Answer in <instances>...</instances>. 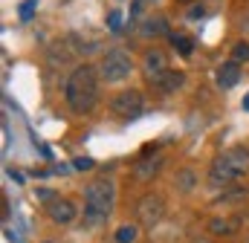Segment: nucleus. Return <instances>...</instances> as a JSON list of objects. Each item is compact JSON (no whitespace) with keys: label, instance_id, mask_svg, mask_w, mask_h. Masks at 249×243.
<instances>
[{"label":"nucleus","instance_id":"nucleus-11","mask_svg":"<svg viewBox=\"0 0 249 243\" xmlns=\"http://www.w3.org/2000/svg\"><path fill=\"white\" fill-rule=\"evenodd\" d=\"M238 81H241V64L226 61V64H220V67L214 69V84H217L220 90H229V87H235Z\"/></svg>","mask_w":249,"mask_h":243},{"label":"nucleus","instance_id":"nucleus-17","mask_svg":"<svg viewBox=\"0 0 249 243\" xmlns=\"http://www.w3.org/2000/svg\"><path fill=\"white\" fill-rule=\"evenodd\" d=\"M177 185H180V191H191V188L197 185V177H194L188 168H183V171L177 174Z\"/></svg>","mask_w":249,"mask_h":243},{"label":"nucleus","instance_id":"nucleus-23","mask_svg":"<svg viewBox=\"0 0 249 243\" xmlns=\"http://www.w3.org/2000/svg\"><path fill=\"white\" fill-rule=\"evenodd\" d=\"M194 243H212V241L209 238H200V241H194Z\"/></svg>","mask_w":249,"mask_h":243},{"label":"nucleus","instance_id":"nucleus-3","mask_svg":"<svg viewBox=\"0 0 249 243\" xmlns=\"http://www.w3.org/2000/svg\"><path fill=\"white\" fill-rule=\"evenodd\" d=\"M247 171H249V148H229L220 156H214L206 182H209V188L220 191V188L238 182Z\"/></svg>","mask_w":249,"mask_h":243},{"label":"nucleus","instance_id":"nucleus-20","mask_svg":"<svg viewBox=\"0 0 249 243\" xmlns=\"http://www.w3.org/2000/svg\"><path fill=\"white\" fill-rule=\"evenodd\" d=\"M203 15H206V6H200V3H197V6H188V9H186V17H188V20H197V17H203Z\"/></svg>","mask_w":249,"mask_h":243},{"label":"nucleus","instance_id":"nucleus-22","mask_svg":"<svg viewBox=\"0 0 249 243\" xmlns=\"http://www.w3.org/2000/svg\"><path fill=\"white\" fill-rule=\"evenodd\" d=\"M241 107H244V110H247V113H249V93H247V96H244V102H241Z\"/></svg>","mask_w":249,"mask_h":243},{"label":"nucleus","instance_id":"nucleus-18","mask_svg":"<svg viewBox=\"0 0 249 243\" xmlns=\"http://www.w3.org/2000/svg\"><path fill=\"white\" fill-rule=\"evenodd\" d=\"M93 165H96V162H93L90 156H75V159H72V168H75V171H93Z\"/></svg>","mask_w":249,"mask_h":243},{"label":"nucleus","instance_id":"nucleus-6","mask_svg":"<svg viewBox=\"0 0 249 243\" xmlns=\"http://www.w3.org/2000/svg\"><path fill=\"white\" fill-rule=\"evenodd\" d=\"M136 220L145 226V229H154V226H160V220L165 217V200L157 194V191H148V194H142L139 200H136Z\"/></svg>","mask_w":249,"mask_h":243},{"label":"nucleus","instance_id":"nucleus-2","mask_svg":"<svg viewBox=\"0 0 249 243\" xmlns=\"http://www.w3.org/2000/svg\"><path fill=\"white\" fill-rule=\"evenodd\" d=\"M116 206V185L113 180H93L84 188V200H81V217L87 226H102Z\"/></svg>","mask_w":249,"mask_h":243},{"label":"nucleus","instance_id":"nucleus-12","mask_svg":"<svg viewBox=\"0 0 249 243\" xmlns=\"http://www.w3.org/2000/svg\"><path fill=\"white\" fill-rule=\"evenodd\" d=\"M145 38H160V35H168V20L165 15H151L142 20V29H139Z\"/></svg>","mask_w":249,"mask_h":243},{"label":"nucleus","instance_id":"nucleus-5","mask_svg":"<svg viewBox=\"0 0 249 243\" xmlns=\"http://www.w3.org/2000/svg\"><path fill=\"white\" fill-rule=\"evenodd\" d=\"M110 110H113V116L122 122H133L142 116V110H145V96L139 93V90H122V93H116L113 96V102H110Z\"/></svg>","mask_w":249,"mask_h":243},{"label":"nucleus","instance_id":"nucleus-24","mask_svg":"<svg viewBox=\"0 0 249 243\" xmlns=\"http://www.w3.org/2000/svg\"><path fill=\"white\" fill-rule=\"evenodd\" d=\"M177 3H186V6H188V3H197V0H177Z\"/></svg>","mask_w":249,"mask_h":243},{"label":"nucleus","instance_id":"nucleus-10","mask_svg":"<svg viewBox=\"0 0 249 243\" xmlns=\"http://www.w3.org/2000/svg\"><path fill=\"white\" fill-rule=\"evenodd\" d=\"M241 226H244V217H212L206 223L212 238H235L241 232Z\"/></svg>","mask_w":249,"mask_h":243},{"label":"nucleus","instance_id":"nucleus-4","mask_svg":"<svg viewBox=\"0 0 249 243\" xmlns=\"http://www.w3.org/2000/svg\"><path fill=\"white\" fill-rule=\"evenodd\" d=\"M133 72V61H130V55L124 52V50H107L105 55H102V61H99V75H102V81L105 84H119V81H124L127 75Z\"/></svg>","mask_w":249,"mask_h":243},{"label":"nucleus","instance_id":"nucleus-1","mask_svg":"<svg viewBox=\"0 0 249 243\" xmlns=\"http://www.w3.org/2000/svg\"><path fill=\"white\" fill-rule=\"evenodd\" d=\"M99 81H102V75H99L96 67H90V64L72 67V72L64 81V102L75 116H87V113L96 110V104H99Z\"/></svg>","mask_w":249,"mask_h":243},{"label":"nucleus","instance_id":"nucleus-13","mask_svg":"<svg viewBox=\"0 0 249 243\" xmlns=\"http://www.w3.org/2000/svg\"><path fill=\"white\" fill-rule=\"evenodd\" d=\"M183 84H186V72H183V69H171V72H168L157 87H154V90H157V93H162V96H171V93H177Z\"/></svg>","mask_w":249,"mask_h":243},{"label":"nucleus","instance_id":"nucleus-25","mask_svg":"<svg viewBox=\"0 0 249 243\" xmlns=\"http://www.w3.org/2000/svg\"><path fill=\"white\" fill-rule=\"evenodd\" d=\"M44 243H58V241H44Z\"/></svg>","mask_w":249,"mask_h":243},{"label":"nucleus","instance_id":"nucleus-16","mask_svg":"<svg viewBox=\"0 0 249 243\" xmlns=\"http://www.w3.org/2000/svg\"><path fill=\"white\" fill-rule=\"evenodd\" d=\"M232 61H235V64H247L249 61V44L247 41H238V44L232 47Z\"/></svg>","mask_w":249,"mask_h":243},{"label":"nucleus","instance_id":"nucleus-21","mask_svg":"<svg viewBox=\"0 0 249 243\" xmlns=\"http://www.w3.org/2000/svg\"><path fill=\"white\" fill-rule=\"evenodd\" d=\"M107 23H110V29H119V23H122V15H119V12H110Z\"/></svg>","mask_w":249,"mask_h":243},{"label":"nucleus","instance_id":"nucleus-15","mask_svg":"<svg viewBox=\"0 0 249 243\" xmlns=\"http://www.w3.org/2000/svg\"><path fill=\"white\" fill-rule=\"evenodd\" d=\"M171 44H174V50H177L183 58H188V55L194 52V41H191L188 35H171Z\"/></svg>","mask_w":249,"mask_h":243},{"label":"nucleus","instance_id":"nucleus-9","mask_svg":"<svg viewBox=\"0 0 249 243\" xmlns=\"http://www.w3.org/2000/svg\"><path fill=\"white\" fill-rule=\"evenodd\" d=\"M47 214H50V220L53 223H58V226H70L75 217H78V208H75V203L70 200V197H55L53 203H47Z\"/></svg>","mask_w":249,"mask_h":243},{"label":"nucleus","instance_id":"nucleus-7","mask_svg":"<svg viewBox=\"0 0 249 243\" xmlns=\"http://www.w3.org/2000/svg\"><path fill=\"white\" fill-rule=\"evenodd\" d=\"M142 72H145L148 84L157 87V84L171 72V67H168V55H165L162 50H148L145 58H142Z\"/></svg>","mask_w":249,"mask_h":243},{"label":"nucleus","instance_id":"nucleus-19","mask_svg":"<svg viewBox=\"0 0 249 243\" xmlns=\"http://www.w3.org/2000/svg\"><path fill=\"white\" fill-rule=\"evenodd\" d=\"M35 9H38V0H23V6H20V17H23V20H29Z\"/></svg>","mask_w":249,"mask_h":243},{"label":"nucleus","instance_id":"nucleus-8","mask_svg":"<svg viewBox=\"0 0 249 243\" xmlns=\"http://www.w3.org/2000/svg\"><path fill=\"white\" fill-rule=\"evenodd\" d=\"M154 151H157V148H145V151H142V159L133 165V177H136V180L148 182L151 177H157L160 168L165 165V156H162V154H154Z\"/></svg>","mask_w":249,"mask_h":243},{"label":"nucleus","instance_id":"nucleus-14","mask_svg":"<svg viewBox=\"0 0 249 243\" xmlns=\"http://www.w3.org/2000/svg\"><path fill=\"white\" fill-rule=\"evenodd\" d=\"M136 238H139V226L136 223H122L116 229V235H113L116 243H136Z\"/></svg>","mask_w":249,"mask_h":243}]
</instances>
